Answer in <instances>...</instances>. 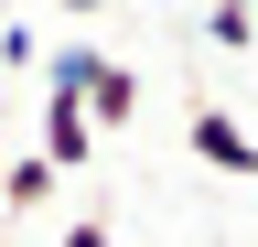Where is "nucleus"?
<instances>
[{
  "mask_svg": "<svg viewBox=\"0 0 258 247\" xmlns=\"http://www.w3.org/2000/svg\"><path fill=\"white\" fill-rule=\"evenodd\" d=\"M0 204H11V215H43V204H54V161H32V150L0 161Z\"/></svg>",
  "mask_w": 258,
  "mask_h": 247,
  "instance_id": "obj_3",
  "label": "nucleus"
},
{
  "mask_svg": "<svg viewBox=\"0 0 258 247\" xmlns=\"http://www.w3.org/2000/svg\"><path fill=\"white\" fill-rule=\"evenodd\" d=\"M194 161H205V172H247L258 183V129H247V118H226V108H194Z\"/></svg>",
  "mask_w": 258,
  "mask_h": 247,
  "instance_id": "obj_1",
  "label": "nucleus"
},
{
  "mask_svg": "<svg viewBox=\"0 0 258 247\" xmlns=\"http://www.w3.org/2000/svg\"><path fill=\"white\" fill-rule=\"evenodd\" d=\"M64 247H118V236L97 226V215H76V226H64Z\"/></svg>",
  "mask_w": 258,
  "mask_h": 247,
  "instance_id": "obj_6",
  "label": "nucleus"
},
{
  "mask_svg": "<svg viewBox=\"0 0 258 247\" xmlns=\"http://www.w3.org/2000/svg\"><path fill=\"white\" fill-rule=\"evenodd\" d=\"M215 11H258V0H215Z\"/></svg>",
  "mask_w": 258,
  "mask_h": 247,
  "instance_id": "obj_8",
  "label": "nucleus"
},
{
  "mask_svg": "<svg viewBox=\"0 0 258 247\" xmlns=\"http://www.w3.org/2000/svg\"><path fill=\"white\" fill-rule=\"evenodd\" d=\"M205 33H215V54H258V11H205Z\"/></svg>",
  "mask_w": 258,
  "mask_h": 247,
  "instance_id": "obj_4",
  "label": "nucleus"
},
{
  "mask_svg": "<svg viewBox=\"0 0 258 247\" xmlns=\"http://www.w3.org/2000/svg\"><path fill=\"white\" fill-rule=\"evenodd\" d=\"M54 11H76V22H86V11H97V0H54Z\"/></svg>",
  "mask_w": 258,
  "mask_h": 247,
  "instance_id": "obj_7",
  "label": "nucleus"
},
{
  "mask_svg": "<svg viewBox=\"0 0 258 247\" xmlns=\"http://www.w3.org/2000/svg\"><path fill=\"white\" fill-rule=\"evenodd\" d=\"M86 150H97L86 108H76V97H43V150H32V161H54V172H86Z\"/></svg>",
  "mask_w": 258,
  "mask_h": 247,
  "instance_id": "obj_2",
  "label": "nucleus"
},
{
  "mask_svg": "<svg viewBox=\"0 0 258 247\" xmlns=\"http://www.w3.org/2000/svg\"><path fill=\"white\" fill-rule=\"evenodd\" d=\"M11 65H43V43H32V22H0V75Z\"/></svg>",
  "mask_w": 258,
  "mask_h": 247,
  "instance_id": "obj_5",
  "label": "nucleus"
}]
</instances>
